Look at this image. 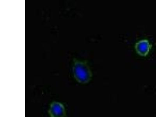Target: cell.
Wrapping results in <instances>:
<instances>
[{"instance_id":"3957f363","label":"cell","mask_w":156,"mask_h":117,"mask_svg":"<svg viewBox=\"0 0 156 117\" xmlns=\"http://www.w3.org/2000/svg\"><path fill=\"white\" fill-rule=\"evenodd\" d=\"M48 113L51 117H65L66 114L64 105L58 102L51 103Z\"/></svg>"},{"instance_id":"6da1fadb","label":"cell","mask_w":156,"mask_h":117,"mask_svg":"<svg viewBox=\"0 0 156 117\" xmlns=\"http://www.w3.org/2000/svg\"><path fill=\"white\" fill-rule=\"evenodd\" d=\"M74 76L78 82L83 84L89 83L92 77L90 67L85 62L76 61L73 67Z\"/></svg>"},{"instance_id":"7a4b0ae2","label":"cell","mask_w":156,"mask_h":117,"mask_svg":"<svg viewBox=\"0 0 156 117\" xmlns=\"http://www.w3.org/2000/svg\"><path fill=\"white\" fill-rule=\"evenodd\" d=\"M152 47L149 40L144 39L136 43L135 49L136 53L142 57H146L148 55Z\"/></svg>"}]
</instances>
